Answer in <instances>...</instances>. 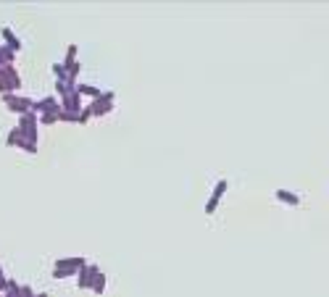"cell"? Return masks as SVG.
<instances>
[{"label": "cell", "instance_id": "1", "mask_svg": "<svg viewBox=\"0 0 329 297\" xmlns=\"http://www.w3.org/2000/svg\"><path fill=\"white\" fill-rule=\"evenodd\" d=\"M87 266V261L82 255H71V258H56L53 263V279H69Z\"/></svg>", "mask_w": 329, "mask_h": 297}, {"label": "cell", "instance_id": "2", "mask_svg": "<svg viewBox=\"0 0 329 297\" xmlns=\"http://www.w3.org/2000/svg\"><path fill=\"white\" fill-rule=\"evenodd\" d=\"M19 132H21V140L40 145V116L37 113H24L19 116Z\"/></svg>", "mask_w": 329, "mask_h": 297}, {"label": "cell", "instance_id": "3", "mask_svg": "<svg viewBox=\"0 0 329 297\" xmlns=\"http://www.w3.org/2000/svg\"><path fill=\"white\" fill-rule=\"evenodd\" d=\"M24 87L19 77L16 66H3L0 68V95H19V89Z\"/></svg>", "mask_w": 329, "mask_h": 297}, {"label": "cell", "instance_id": "4", "mask_svg": "<svg viewBox=\"0 0 329 297\" xmlns=\"http://www.w3.org/2000/svg\"><path fill=\"white\" fill-rule=\"evenodd\" d=\"M114 100H116V92L114 89H103V95L98 100H93L87 105V110L93 113V119H100V116H108V113L114 110Z\"/></svg>", "mask_w": 329, "mask_h": 297}, {"label": "cell", "instance_id": "5", "mask_svg": "<svg viewBox=\"0 0 329 297\" xmlns=\"http://www.w3.org/2000/svg\"><path fill=\"white\" fill-rule=\"evenodd\" d=\"M3 105L16 113V116H24V113H32L34 110V100L32 98H24V95H3Z\"/></svg>", "mask_w": 329, "mask_h": 297}, {"label": "cell", "instance_id": "6", "mask_svg": "<svg viewBox=\"0 0 329 297\" xmlns=\"http://www.w3.org/2000/svg\"><path fill=\"white\" fill-rule=\"evenodd\" d=\"M227 190H229V181H227V179H218L216 187H213V192H211V197H208V202H206V216H213V213H216L218 202H222V197L227 195Z\"/></svg>", "mask_w": 329, "mask_h": 297}, {"label": "cell", "instance_id": "7", "mask_svg": "<svg viewBox=\"0 0 329 297\" xmlns=\"http://www.w3.org/2000/svg\"><path fill=\"white\" fill-rule=\"evenodd\" d=\"M58 110H61V100L56 95H48V98L34 100V110L32 113H37V116H45V113H58Z\"/></svg>", "mask_w": 329, "mask_h": 297}, {"label": "cell", "instance_id": "8", "mask_svg": "<svg viewBox=\"0 0 329 297\" xmlns=\"http://www.w3.org/2000/svg\"><path fill=\"white\" fill-rule=\"evenodd\" d=\"M98 266L95 263H87L79 273H77V287L79 289H93V282H95V276H98Z\"/></svg>", "mask_w": 329, "mask_h": 297}, {"label": "cell", "instance_id": "9", "mask_svg": "<svg viewBox=\"0 0 329 297\" xmlns=\"http://www.w3.org/2000/svg\"><path fill=\"white\" fill-rule=\"evenodd\" d=\"M61 110L74 113V116H79V113H82V95L77 92V89H71L69 95H63V98H61Z\"/></svg>", "mask_w": 329, "mask_h": 297}, {"label": "cell", "instance_id": "10", "mask_svg": "<svg viewBox=\"0 0 329 297\" xmlns=\"http://www.w3.org/2000/svg\"><path fill=\"white\" fill-rule=\"evenodd\" d=\"M3 42L8 45V48H11L13 53H19L21 48H24V45H21V40L13 34V29H11V27H3Z\"/></svg>", "mask_w": 329, "mask_h": 297}, {"label": "cell", "instance_id": "11", "mask_svg": "<svg viewBox=\"0 0 329 297\" xmlns=\"http://www.w3.org/2000/svg\"><path fill=\"white\" fill-rule=\"evenodd\" d=\"M274 197L279 200V202H284V205H300V195H295V192H290V190H277L274 192Z\"/></svg>", "mask_w": 329, "mask_h": 297}, {"label": "cell", "instance_id": "12", "mask_svg": "<svg viewBox=\"0 0 329 297\" xmlns=\"http://www.w3.org/2000/svg\"><path fill=\"white\" fill-rule=\"evenodd\" d=\"M77 92L79 95H87V98H93V100H98L100 95H103V89H98V87H93V84H77Z\"/></svg>", "mask_w": 329, "mask_h": 297}, {"label": "cell", "instance_id": "13", "mask_svg": "<svg viewBox=\"0 0 329 297\" xmlns=\"http://www.w3.org/2000/svg\"><path fill=\"white\" fill-rule=\"evenodd\" d=\"M13 61H16V53L8 48V45H0V68H3V66H13Z\"/></svg>", "mask_w": 329, "mask_h": 297}, {"label": "cell", "instance_id": "14", "mask_svg": "<svg viewBox=\"0 0 329 297\" xmlns=\"http://www.w3.org/2000/svg\"><path fill=\"white\" fill-rule=\"evenodd\" d=\"M77 50H79V48H77V45H74V42L69 45V48H66V58L61 61V63L66 66V71H69V68H71V66L77 63Z\"/></svg>", "mask_w": 329, "mask_h": 297}, {"label": "cell", "instance_id": "15", "mask_svg": "<svg viewBox=\"0 0 329 297\" xmlns=\"http://www.w3.org/2000/svg\"><path fill=\"white\" fill-rule=\"evenodd\" d=\"M50 68H53V74H56V82H66V84H69V71H66L63 63H53Z\"/></svg>", "mask_w": 329, "mask_h": 297}, {"label": "cell", "instance_id": "16", "mask_svg": "<svg viewBox=\"0 0 329 297\" xmlns=\"http://www.w3.org/2000/svg\"><path fill=\"white\" fill-rule=\"evenodd\" d=\"M19 142H21V132H19V126H13L8 132V137H6V145L8 147H19Z\"/></svg>", "mask_w": 329, "mask_h": 297}, {"label": "cell", "instance_id": "17", "mask_svg": "<svg viewBox=\"0 0 329 297\" xmlns=\"http://www.w3.org/2000/svg\"><path fill=\"white\" fill-rule=\"evenodd\" d=\"M93 292H95V294H103V292H105V273H103V271H98V276H95V282H93Z\"/></svg>", "mask_w": 329, "mask_h": 297}, {"label": "cell", "instance_id": "18", "mask_svg": "<svg viewBox=\"0 0 329 297\" xmlns=\"http://www.w3.org/2000/svg\"><path fill=\"white\" fill-rule=\"evenodd\" d=\"M61 119H58V113H45V116H40V126H53V124H58Z\"/></svg>", "mask_w": 329, "mask_h": 297}, {"label": "cell", "instance_id": "19", "mask_svg": "<svg viewBox=\"0 0 329 297\" xmlns=\"http://www.w3.org/2000/svg\"><path fill=\"white\" fill-rule=\"evenodd\" d=\"M19 150H24V153L34 155V153H37V145H32V142H24V140H21V142H19Z\"/></svg>", "mask_w": 329, "mask_h": 297}, {"label": "cell", "instance_id": "20", "mask_svg": "<svg viewBox=\"0 0 329 297\" xmlns=\"http://www.w3.org/2000/svg\"><path fill=\"white\" fill-rule=\"evenodd\" d=\"M90 119H93V113L87 110V105H84V108H82V113H79V124H87Z\"/></svg>", "mask_w": 329, "mask_h": 297}, {"label": "cell", "instance_id": "21", "mask_svg": "<svg viewBox=\"0 0 329 297\" xmlns=\"http://www.w3.org/2000/svg\"><path fill=\"white\" fill-rule=\"evenodd\" d=\"M6 287H8V276H6V273H3V268H0V294L6 292Z\"/></svg>", "mask_w": 329, "mask_h": 297}, {"label": "cell", "instance_id": "22", "mask_svg": "<svg viewBox=\"0 0 329 297\" xmlns=\"http://www.w3.org/2000/svg\"><path fill=\"white\" fill-rule=\"evenodd\" d=\"M21 294H24V297H34L37 292H34L32 287H27V284H21Z\"/></svg>", "mask_w": 329, "mask_h": 297}, {"label": "cell", "instance_id": "23", "mask_svg": "<svg viewBox=\"0 0 329 297\" xmlns=\"http://www.w3.org/2000/svg\"><path fill=\"white\" fill-rule=\"evenodd\" d=\"M34 297H50L48 292H40V294H34Z\"/></svg>", "mask_w": 329, "mask_h": 297}]
</instances>
